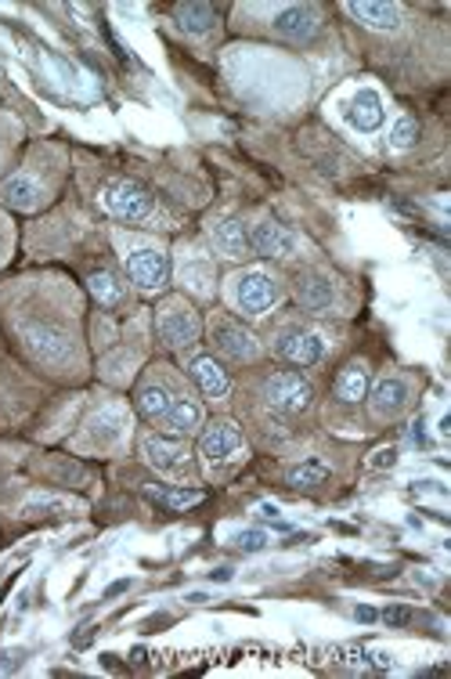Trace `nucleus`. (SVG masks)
<instances>
[{"mask_svg":"<svg viewBox=\"0 0 451 679\" xmlns=\"http://www.w3.org/2000/svg\"><path fill=\"white\" fill-rule=\"evenodd\" d=\"M369 390H372V368L365 365V362H351L343 373L336 376V398L340 401H365L369 398Z\"/></svg>","mask_w":451,"mask_h":679,"instance_id":"nucleus-19","label":"nucleus"},{"mask_svg":"<svg viewBox=\"0 0 451 679\" xmlns=\"http://www.w3.org/2000/svg\"><path fill=\"white\" fill-rule=\"evenodd\" d=\"M249 249H257V254L264 257H293L296 254V235L286 229V224L278 221H257L253 229H249Z\"/></svg>","mask_w":451,"mask_h":679,"instance_id":"nucleus-12","label":"nucleus"},{"mask_svg":"<svg viewBox=\"0 0 451 679\" xmlns=\"http://www.w3.org/2000/svg\"><path fill=\"white\" fill-rule=\"evenodd\" d=\"M156 329H159V337H163L166 348L185 351V348H192V343L199 340V315L192 312V304L181 301V296H170V301L159 304Z\"/></svg>","mask_w":451,"mask_h":679,"instance_id":"nucleus-5","label":"nucleus"},{"mask_svg":"<svg viewBox=\"0 0 451 679\" xmlns=\"http://www.w3.org/2000/svg\"><path fill=\"white\" fill-rule=\"evenodd\" d=\"M91 431L98 434V437H105V448H112L116 441L123 437V431H127V420H123V412H120V409H109V412H102L98 420L91 423Z\"/></svg>","mask_w":451,"mask_h":679,"instance_id":"nucleus-26","label":"nucleus"},{"mask_svg":"<svg viewBox=\"0 0 451 679\" xmlns=\"http://www.w3.org/2000/svg\"><path fill=\"white\" fill-rule=\"evenodd\" d=\"M123 589H130V582H116V586L105 593V597H116V593H123Z\"/></svg>","mask_w":451,"mask_h":679,"instance_id":"nucleus-34","label":"nucleus"},{"mask_svg":"<svg viewBox=\"0 0 451 679\" xmlns=\"http://www.w3.org/2000/svg\"><path fill=\"white\" fill-rule=\"evenodd\" d=\"M318 8L311 4H289V8H278L275 11V33L286 40H307L318 33Z\"/></svg>","mask_w":451,"mask_h":679,"instance_id":"nucleus-15","label":"nucleus"},{"mask_svg":"<svg viewBox=\"0 0 451 679\" xmlns=\"http://www.w3.org/2000/svg\"><path fill=\"white\" fill-rule=\"evenodd\" d=\"M408 398H412V387H408V379H405V376H387V379H379L376 390L369 395L372 415H379V420H397V415L408 409Z\"/></svg>","mask_w":451,"mask_h":679,"instance_id":"nucleus-13","label":"nucleus"},{"mask_svg":"<svg viewBox=\"0 0 451 679\" xmlns=\"http://www.w3.org/2000/svg\"><path fill=\"white\" fill-rule=\"evenodd\" d=\"M163 510H188L195 506L199 499H203V492H149Z\"/></svg>","mask_w":451,"mask_h":679,"instance_id":"nucleus-28","label":"nucleus"},{"mask_svg":"<svg viewBox=\"0 0 451 679\" xmlns=\"http://www.w3.org/2000/svg\"><path fill=\"white\" fill-rule=\"evenodd\" d=\"M145 456L159 473H166V478H177V481L192 478V452H188L185 441L152 434V437H145Z\"/></svg>","mask_w":451,"mask_h":679,"instance_id":"nucleus-10","label":"nucleus"},{"mask_svg":"<svg viewBox=\"0 0 451 679\" xmlns=\"http://www.w3.org/2000/svg\"><path fill=\"white\" fill-rule=\"evenodd\" d=\"M210 239H213V246H217L224 257L239 260V257L249 254V232L242 229V221H235V218L213 221L210 224Z\"/></svg>","mask_w":451,"mask_h":679,"instance_id":"nucleus-18","label":"nucleus"},{"mask_svg":"<svg viewBox=\"0 0 451 679\" xmlns=\"http://www.w3.org/2000/svg\"><path fill=\"white\" fill-rule=\"evenodd\" d=\"M242 452H246L242 431L232 420H213L203 431V437H199V456L206 459L210 470L232 467V463L242 459Z\"/></svg>","mask_w":451,"mask_h":679,"instance_id":"nucleus-6","label":"nucleus"},{"mask_svg":"<svg viewBox=\"0 0 451 679\" xmlns=\"http://www.w3.org/2000/svg\"><path fill=\"white\" fill-rule=\"evenodd\" d=\"M296 301H300L304 312L322 315L336 304V282L322 276V271H304V276L296 279Z\"/></svg>","mask_w":451,"mask_h":679,"instance_id":"nucleus-14","label":"nucleus"},{"mask_svg":"<svg viewBox=\"0 0 451 679\" xmlns=\"http://www.w3.org/2000/svg\"><path fill=\"white\" fill-rule=\"evenodd\" d=\"M268 542H271V535H268V531H260V528H249V531H239V535H235V546H239V550H246V553H260Z\"/></svg>","mask_w":451,"mask_h":679,"instance_id":"nucleus-29","label":"nucleus"},{"mask_svg":"<svg viewBox=\"0 0 451 679\" xmlns=\"http://www.w3.org/2000/svg\"><path fill=\"white\" fill-rule=\"evenodd\" d=\"M91 293H94V301L105 304V307H120L123 304V285L116 282L109 271H98V276H91Z\"/></svg>","mask_w":451,"mask_h":679,"instance_id":"nucleus-25","label":"nucleus"},{"mask_svg":"<svg viewBox=\"0 0 451 679\" xmlns=\"http://www.w3.org/2000/svg\"><path fill=\"white\" fill-rule=\"evenodd\" d=\"M188 376L195 379L199 395H203L206 401H224L232 395V376L228 368H224L213 354H195L192 362H188Z\"/></svg>","mask_w":451,"mask_h":679,"instance_id":"nucleus-11","label":"nucleus"},{"mask_svg":"<svg viewBox=\"0 0 451 679\" xmlns=\"http://www.w3.org/2000/svg\"><path fill=\"white\" fill-rule=\"evenodd\" d=\"M275 354L286 365H296V368H311L325 359V337L311 326H300V321H293V326L278 329L275 332Z\"/></svg>","mask_w":451,"mask_h":679,"instance_id":"nucleus-3","label":"nucleus"},{"mask_svg":"<svg viewBox=\"0 0 451 679\" xmlns=\"http://www.w3.org/2000/svg\"><path fill=\"white\" fill-rule=\"evenodd\" d=\"M177 19H181V26L188 33H206L213 22H217V11L210 4H181L177 8Z\"/></svg>","mask_w":451,"mask_h":679,"instance_id":"nucleus-23","label":"nucleus"},{"mask_svg":"<svg viewBox=\"0 0 451 679\" xmlns=\"http://www.w3.org/2000/svg\"><path fill=\"white\" fill-rule=\"evenodd\" d=\"M264 401H268V409H275L282 415H296V412L311 409L314 387L307 384L300 373H275V376H268V384H264Z\"/></svg>","mask_w":451,"mask_h":679,"instance_id":"nucleus-8","label":"nucleus"},{"mask_svg":"<svg viewBox=\"0 0 451 679\" xmlns=\"http://www.w3.org/2000/svg\"><path fill=\"white\" fill-rule=\"evenodd\" d=\"M394 459H397V452H394V448H383V452H376V459H372V463H376V467H390V463H394Z\"/></svg>","mask_w":451,"mask_h":679,"instance_id":"nucleus-31","label":"nucleus"},{"mask_svg":"<svg viewBox=\"0 0 451 679\" xmlns=\"http://www.w3.org/2000/svg\"><path fill=\"white\" fill-rule=\"evenodd\" d=\"M358 618H361V622H372L376 611H372V607H358Z\"/></svg>","mask_w":451,"mask_h":679,"instance_id":"nucleus-33","label":"nucleus"},{"mask_svg":"<svg viewBox=\"0 0 451 679\" xmlns=\"http://www.w3.org/2000/svg\"><path fill=\"white\" fill-rule=\"evenodd\" d=\"M340 116H343V124L351 130H358V134H376V130L387 124L383 94L376 87H354L347 98L340 102Z\"/></svg>","mask_w":451,"mask_h":679,"instance_id":"nucleus-7","label":"nucleus"},{"mask_svg":"<svg viewBox=\"0 0 451 679\" xmlns=\"http://www.w3.org/2000/svg\"><path fill=\"white\" fill-rule=\"evenodd\" d=\"M210 340H213V348H217L224 359H232V362H257L260 359L257 337L228 315H213L210 318Z\"/></svg>","mask_w":451,"mask_h":679,"instance_id":"nucleus-9","label":"nucleus"},{"mask_svg":"<svg viewBox=\"0 0 451 679\" xmlns=\"http://www.w3.org/2000/svg\"><path fill=\"white\" fill-rule=\"evenodd\" d=\"M159 423H163L174 437L195 434L199 426H203V405H199L195 398H188V395H177L174 405H170V412H166Z\"/></svg>","mask_w":451,"mask_h":679,"instance_id":"nucleus-17","label":"nucleus"},{"mask_svg":"<svg viewBox=\"0 0 451 679\" xmlns=\"http://www.w3.org/2000/svg\"><path fill=\"white\" fill-rule=\"evenodd\" d=\"M213 578H217V582H228V578H232V571H228V567H221V571H213Z\"/></svg>","mask_w":451,"mask_h":679,"instance_id":"nucleus-35","label":"nucleus"},{"mask_svg":"<svg viewBox=\"0 0 451 679\" xmlns=\"http://www.w3.org/2000/svg\"><path fill=\"white\" fill-rule=\"evenodd\" d=\"M177 279H181L188 290L199 293V296H213V290H217V271H213V260L195 254V249H188V254H181V260H177Z\"/></svg>","mask_w":451,"mask_h":679,"instance_id":"nucleus-16","label":"nucleus"},{"mask_svg":"<svg viewBox=\"0 0 451 679\" xmlns=\"http://www.w3.org/2000/svg\"><path fill=\"white\" fill-rule=\"evenodd\" d=\"M174 390L159 384V379H145V384L138 387V412L145 415V420L152 423H159L166 412H170V405H174Z\"/></svg>","mask_w":451,"mask_h":679,"instance_id":"nucleus-20","label":"nucleus"},{"mask_svg":"<svg viewBox=\"0 0 451 679\" xmlns=\"http://www.w3.org/2000/svg\"><path fill=\"white\" fill-rule=\"evenodd\" d=\"M415 138H419V124H415L412 116H401V120L390 127V149H408L415 145Z\"/></svg>","mask_w":451,"mask_h":679,"instance_id":"nucleus-27","label":"nucleus"},{"mask_svg":"<svg viewBox=\"0 0 451 679\" xmlns=\"http://www.w3.org/2000/svg\"><path fill=\"white\" fill-rule=\"evenodd\" d=\"M0 199L15 210H40L44 207V188L33 182V177H11V182L0 185Z\"/></svg>","mask_w":451,"mask_h":679,"instance_id":"nucleus-21","label":"nucleus"},{"mask_svg":"<svg viewBox=\"0 0 451 679\" xmlns=\"http://www.w3.org/2000/svg\"><path fill=\"white\" fill-rule=\"evenodd\" d=\"M102 207L112 213L116 221H149L152 213H156V199H152L145 188L127 182V177H116V182H109L102 188Z\"/></svg>","mask_w":451,"mask_h":679,"instance_id":"nucleus-4","label":"nucleus"},{"mask_svg":"<svg viewBox=\"0 0 451 679\" xmlns=\"http://www.w3.org/2000/svg\"><path fill=\"white\" fill-rule=\"evenodd\" d=\"M383 622H387V625H394V629H401V625H408V622H412V611H408V607H387V611H383Z\"/></svg>","mask_w":451,"mask_h":679,"instance_id":"nucleus-30","label":"nucleus"},{"mask_svg":"<svg viewBox=\"0 0 451 679\" xmlns=\"http://www.w3.org/2000/svg\"><path fill=\"white\" fill-rule=\"evenodd\" d=\"M347 11L369 30H397L401 26V8L397 4H347Z\"/></svg>","mask_w":451,"mask_h":679,"instance_id":"nucleus-22","label":"nucleus"},{"mask_svg":"<svg viewBox=\"0 0 451 679\" xmlns=\"http://www.w3.org/2000/svg\"><path fill=\"white\" fill-rule=\"evenodd\" d=\"M116 243H120V249H123L127 276L141 293L166 290V282H170V257H166V249L159 243L130 239V235H116Z\"/></svg>","mask_w":451,"mask_h":679,"instance_id":"nucleus-1","label":"nucleus"},{"mask_svg":"<svg viewBox=\"0 0 451 679\" xmlns=\"http://www.w3.org/2000/svg\"><path fill=\"white\" fill-rule=\"evenodd\" d=\"M286 481L293 488H318V484L329 481V467L325 463H318V459H307V463H300V467H293L286 473Z\"/></svg>","mask_w":451,"mask_h":679,"instance_id":"nucleus-24","label":"nucleus"},{"mask_svg":"<svg viewBox=\"0 0 451 679\" xmlns=\"http://www.w3.org/2000/svg\"><path fill=\"white\" fill-rule=\"evenodd\" d=\"M260 517H268V520H278V506L264 503V506H260Z\"/></svg>","mask_w":451,"mask_h":679,"instance_id":"nucleus-32","label":"nucleus"},{"mask_svg":"<svg viewBox=\"0 0 451 679\" xmlns=\"http://www.w3.org/2000/svg\"><path fill=\"white\" fill-rule=\"evenodd\" d=\"M228 301L235 312L260 318V315H268L271 307H278L282 282H278V276H271L268 268H246V271H239V276L228 279Z\"/></svg>","mask_w":451,"mask_h":679,"instance_id":"nucleus-2","label":"nucleus"}]
</instances>
